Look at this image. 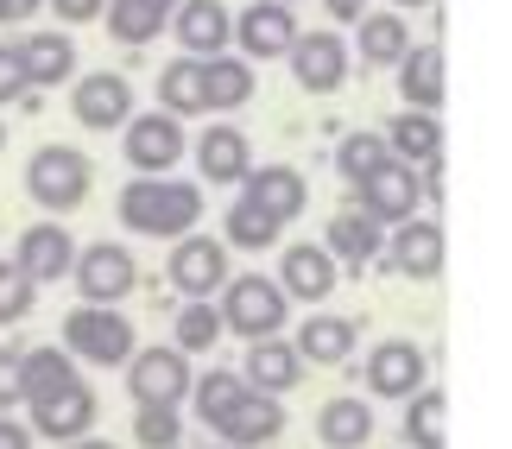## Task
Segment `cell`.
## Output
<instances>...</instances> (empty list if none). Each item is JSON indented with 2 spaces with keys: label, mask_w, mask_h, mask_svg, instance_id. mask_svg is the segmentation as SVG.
<instances>
[{
  "label": "cell",
  "mask_w": 512,
  "mask_h": 449,
  "mask_svg": "<svg viewBox=\"0 0 512 449\" xmlns=\"http://www.w3.org/2000/svg\"><path fill=\"white\" fill-rule=\"evenodd\" d=\"M380 140H386L392 159L411 165V171H437L443 165V121H437V114L405 108V114H392V127L380 133Z\"/></svg>",
  "instance_id": "cell-18"
},
{
  "label": "cell",
  "mask_w": 512,
  "mask_h": 449,
  "mask_svg": "<svg viewBox=\"0 0 512 449\" xmlns=\"http://www.w3.org/2000/svg\"><path fill=\"white\" fill-rule=\"evenodd\" d=\"M405 443L411 449H449V393L418 386L405 399Z\"/></svg>",
  "instance_id": "cell-31"
},
{
  "label": "cell",
  "mask_w": 512,
  "mask_h": 449,
  "mask_svg": "<svg viewBox=\"0 0 512 449\" xmlns=\"http://www.w3.org/2000/svg\"><path fill=\"white\" fill-rule=\"evenodd\" d=\"M317 437H323V449H361L367 437H373V405L367 399H329L323 412H317Z\"/></svg>",
  "instance_id": "cell-32"
},
{
  "label": "cell",
  "mask_w": 512,
  "mask_h": 449,
  "mask_svg": "<svg viewBox=\"0 0 512 449\" xmlns=\"http://www.w3.org/2000/svg\"><path fill=\"white\" fill-rule=\"evenodd\" d=\"M19 405V348H0V412Z\"/></svg>",
  "instance_id": "cell-42"
},
{
  "label": "cell",
  "mask_w": 512,
  "mask_h": 449,
  "mask_svg": "<svg viewBox=\"0 0 512 449\" xmlns=\"http://www.w3.org/2000/svg\"><path fill=\"white\" fill-rule=\"evenodd\" d=\"M32 298H38V285H32L13 260H0V323H19V317L32 310Z\"/></svg>",
  "instance_id": "cell-40"
},
{
  "label": "cell",
  "mask_w": 512,
  "mask_h": 449,
  "mask_svg": "<svg viewBox=\"0 0 512 449\" xmlns=\"http://www.w3.org/2000/svg\"><path fill=\"white\" fill-rule=\"evenodd\" d=\"M171 32H177V45H184V57H222L228 45V7L222 0H177V13H171Z\"/></svg>",
  "instance_id": "cell-21"
},
{
  "label": "cell",
  "mask_w": 512,
  "mask_h": 449,
  "mask_svg": "<svg viewBox=\"0 0 512 449\" xmlns=\"http://www.w3.org/2000/svg\"><path fill=\"white\" fill-rule=\"evenodd\" d=\"M285 57H291V76H298L304 95H336L348 83V45L336 32H298V45Z\"/></svg>",
  "instance_id": "cell-13"
},
{
  "label": "cell",
  "mask_w": 512,
  "mask_h": 449,
  "mask_svg": "<svg viewBox=\"0 0 512 449\" xmlns=\"http://www.w3.org/2000/svg\"><path fill=\"white\" fill-rule=\"evenodd\" d=\"M279 431H285V405L272 399V393H247L215 437H222V449H266Z\"/></svg>",
  "instance_id": "cell-23"
},
{
  "label": "cell",
  "mask_w": 512,
  "mask_h": 449,
  "mask_svg": "<svg viewBox=\"0 0 512 449\" xmlns=\"http://www.w3.org/2000/svg\"><path fill=\"white\" fill-rule=\"evenodd\" d=\"M26 412H32V424H26L32 437H45V443H76V437H89V424H95V412H102V399H95V386L70 380V386H57V393H45V399H26Z\"/></svg>",
  "instance_id": "cell-9"
},
{
  "label": "cell",
  "mask_w": 512,
  "mask_h": 449,
  "mask_svg": "<svg viewBox=\"0 0 512 449\" xmlns=\"http://www.w3.org/2000/svg\"><path fill=\"white\" fill-rule=\"evenodd\" d=\"M354 190H361V216L380 222V228L411 222V216H418V203H424V197H418V171L399 165V159H386L367 184H354Z\"/></svg>",
  "instance_id": "cell-11"
},
{
  "label": "cell",
  "mask_w": 512,
  "mask_h": 449,
  "mask_svg": "<svg viewBox=\"0 0 512 449\" xmlns=\"http://www.w3.org/2000/svg\"><path fill=\"white\" fill-rule=\"evenodd\" d=\"M228 247H247V253H260V247H279V222L266 216V209H253L247 197L228 209Z\"/></svg>",
  "instance_id": "cell-38"
},
{
  "label": "cell",
  "mask_w": 512,
  "mask_h": 449,
  "mask_svg": "<svg viewBox=\"0 0 512 449\" xmlns=\"http://www.w3.org/2000/svg\"><path fill=\"white\" fill-rule=\"evenodd\" d=\"M70 114L89 133H121L133 121V83L121 70H89L70 83Z\"/></svg>",
  "instance_id": "cell-7"
},
{
  "label": "cell",
  "mask_w": 512,
  "mask_h": 449,
  "mask_svg": "<svg viewBox=\"0 0 512 449\" xmlns=\"http://www.w3.org/2000/svg\"><path fill=\"white\" fill-rule=\"evenodd\" d=\"M247 393H253V386H247L241 374H228V367H215V374L190 380V405H196V418H203L209 431H222V424L234 418V405H241Z\"/></svg>",
  "instance_id": "cell-33"
},
{
  "label": "cell",
  "mask_w": 512,
  "mask_h": 449,
  "mask_svg": "<svg viewBox=\"0 0 512 449\" xmlns=\"http://www.w3.org/2000/svg\"><path fill=\"white\" fill-rule=\"evenodd\" d=\"M127 393L140 405H184L190 399V355H177V348H133L127 361Z\"/></svg>",
  "instance_id": "cell-10"
},
{
  "label": "cell",
  "mask_w": 512,
  "mask_h": 449,
  "mask_svg": "<svg viewBox=\"0 0 512 449\" xmlns=\"http://www.w3.org/2000/svg\"><path fill=\"white\" fill-rule=\"evenodd\" d=\"M386 266L399 272V279H437L443 272V228L424 222V216L399 222L392 241H386Z\"/></svg>",
  "instance_id": "cell-17"
},
{
  "label": "cell",
  "mask_w": 512,
  "mask_h": 449,
  "mask_svg": "<svg viewBox=\"0 0 512 449\" xmlns=\"http://www.w3.org/2000/svg\"><path fill=\"white\" fill-rule=\"evenodd\" d=\"M133 348H140V329H133L127 310L114 304H76L64 317V355L89 361V367H127Z\"/></svg>",
  "instance_id": "cell-2"
},
{
  "label": "cell",
  "mask_w": 512,
  "mask_h": 449,
  "mask_svg": "<svg viewBox=\"0 0 512 449\" xmlns=\"http://www.w3.org/2000/svg\"><path fill=\"white\" fill-rule=\"evenodd\" d=\"M361 342V329H354L348 317H310L304 329H298V361L304 367H336V361H348V348Z\"/></svg>",
  "instance_id": "cell-29"
},
{
  "label": "cell",
  "mask_w": 512,
  "mask_h": 449,
  "mask_svg": "<svg viewBox=\"0 0 512 449\" xmlns=\"http://www.w3.org/2000/svg\"><path fill=\"white\" fill-rule=\"evenodd\" d=\"M89 159L76 146H38L32 152V165H26V190H32V203L38 209H51V216H64V209H76L89 197Z\"/></svg>",
  "instance_id": "cell-4"
},
{
  "label": "cell",
  "mask_w": 512,
  "mask_h": 449,
  "mask_svg": "<svg viewBox=\"0 0 512 449\" xmlns=\"http://www.w3.org/2000/svg\"><path fill=\"white\" fill-rule=\"evenodd\" d=\"M76 291H83L89 304H114L133 298V285H140V266H133V253L121 241H95V247H76V266H70Z\"/></svg>",
  "instance_id": "cell-6"
},
{
  "label": "cell",
  "mask_w": 512,
  "mask_h": 449,
  "mask_svg": "<svg viewBox=\"0 0 512 449\" xmlns=\"http://www.w3.org/2000/svg\"><path fill=\"white\" fill-rule=\"evenodd\" d=\"M64 449H114V443H102V437H76V443H64Z\"/></svg>",
  "instance_id": "cell-47"
},
{
  "label": "cell",
  "mask_w": 512,
  "mask_h": 449,
  "mask_svg": "<svg viewBox=\"0 0 512 449\" xmlns=\"http://www.w3.org/2000/svg\"><path fill=\"white\" fill-rule=\"evenodd\" d=\"M171 13H177V0H108L102 19H108V32H114V45H152L165 26H171Z\"/></svg>",
  "instance_id": "cell-25"
},
{
  "label": "cell",
  "mask_w": 512,
  "mask_h": 449,
  "mask_svg": "<svg viewBox=\"0 0 512 449\" xmlns=\"http://www.w3.org/2000/svg\"><path fill=\"white\" fill-rule=\"evenodd\" d=\"M159 114L171 121H184V114H203V70H196V57H171L159 70Z\"/></svg>",
  "instance_id": "cell-35"
},
{
  "label": "cell",
  "mask_w": 512,
  "mask_h": 449,
  "mask_svg": "<svg viewBox=\"0 0 512 449\" xmlns=\"http://www.w3.org/2000/svg\"><path fill=\"white\" fill-rule=\"evenodd\" d=\"M108 0H51V13L64 19V26H83V19H102Z\"/></svg>",
  "instance_id": "cell-43"
},
{
  "label": "cell",
  "mask_w": 512,
  "mask_h": 449,
  "mask_svg": "<svg viewBox=\"0 0 512 449\" xmlns=\"http://www.w3.org/2000/svg\"><path fill=\"white\" fill-rule=\"evenodd\" d=\"M215 342H222V317H215V304L209 298H184L177 329H171V348L190 355V348H215Z\"/></svg>",
  "instance_id": "cell-36"
},
{
  "label": "cell",
  "mask_w": 512,
  "mask_h": 449,
  "mask_svg": "<svg viewBox=\"0 0 512 449\" xmlns=\"http://www.w3.org/2000/svg\"><path fill=\"white\" fill-rule=\"evenodd\" d=\"M323 7H329V19H348V26L367 19V0H323Z\"/></svg>",
  "instance_id": "cell-46"
},
{
  "label": "cell",
  "mask_w": 512,
  "mask_h": 449,
  "mask_svg": "<svg viewBox=\"0 0 512 449\" xmlns=\"http://www.w3.org/2000/svg\"><path fill=\"white\" fill-rule=\"evenodd\" d=\"M196 70H203V108H209V114L247 108L253 95H260V89H253V64H247V57H228V51H222V57H203Z\"/></svg>",
  "instance_id": "cell-26"
},
{
  "label": "cell",
  "mask_w": 512,
  "mask_h": 449,
  "mask_svg": "<svg viewBox=\"0 0 512 449\" xmlns=\"http://www.w3.org/2000/svg\"><path fill=\"white\" fill-rule=\"evenodd\" d=\"M70 380H76V361L64 348H26V355H19V405L45 399V393H57V386H70Z\"/></svg>",
  "instance_id": "cell-34"
},
{
  "label": "cell",
  "mask_w": 512,
  "mask_h": 449,
  "mask_svg": "<svg viewBox=\"0 0 512 449\" xmlns=\"http://www.w3.org/2000/svg\"><path fill=\"white\" fill-rule=\"evenodd\" d=\"M380 247H386V234H380V222H367L361 209H342V216L329 222V234H323V253L342 260L348 272H361L367 260H380Z\"/></svg>",
  "instance_id": "cell-27"
},
{
  "label": "cell",
  "mask_w": 512,
  "mask_h": 449,
  "mask_svg": "<svg viewBox=\"0 0 512 449\" xmlns=\"http://www.w3.org/2000/svg\"><path fill=\"white\" fill-rule=\"evenodd\" d=\"M45 0H0V26H19V19H32Z\"/></svg>",
  "instance_id": "cell-45"
},
{
  "label": "cell",
  "mask_w": 512,
  "mask_h": 449,
  "mask_svg": "<svg viewBox=\"0 0 512 449\" xmlns=\"http://www.w3.org/2000/svg\"><path fill=\"white\" fill-rule=\"evenodd\" d=\"M133 443L140 449H184V418L171 405H140L133 412Z\"/></svg>",
  "instance_id": "cell-39"
},
{
  "label": "cell",
  "mask_w": 512,
  "mask_h": 449,
  "mask_svg": "<svg viewBox=\"0 0 512 449\" xmlns=\"http://www.w3.org/2000/svg\"><path fill=\"white\" fill-rule=\"evenodd\" d=\"M196 171H203V184H241L253 171V146L241 127H209L203 140H196Z\"/></svg>",
  "instance_id": "cell-24"
},
{
  "label": "cell",
  "mask_w": 512,
  "mask_h": 449,
  "mask_svg": "<svg viewBox=\"0 0 512 449\" xmlns=\"http://www.w3.org/2000/svg\"><path fill=\"white\" fill-rule=\"evenodd\" d=\"M354 51H361V64L373 70H392L399 57L411 51V32H405V19L399 13H367L361 26H354Z\"/></svg>",
  "instance_id": "cell-30"
},
{
  "label": "cell",
  "mask_w": 512,
  "mask_h": 449,
  "mask_svg": "<svg viewBox=\"0 0 512 449\" xmlns=\"http://www.w3.org/2000/svg\"><path fill=\"white\" fill-rule=\"evenodd\" d=\"M0 152H7V127H0Z\"/></svg>",
  "instance_id": "cell-49"
},
{
  "label": "cell",
  "mask_w": 512,
  "mask_h": 449,
  "mask_svg": "<svg viewBox=\"0 0 512 449\" xmlns=\"http://www.w3.org/2000/svg\"><path fill=\"white\" fill-rule=\"evenodd\" d=\"M215 317H222L228 336L266 342V336H279V329H285L291 298L279 291V279H266V272H241V279L222 285V304H215Z\"/></svg>",
  "instance_id": "cell-3"
},
{
  "label": "cell",
  "mask_w": 512,
  "mask_h": 449,
  "mask_svg": "<svg viewBox=\"0 0 512 449\" xmlns=\"http://www.w3.org/2000/svg\"><path fill=\"white\" fill-rule=\"evenodd\" d=\"M228 38H241L247 64H266V57H285L298 45V19H291V7H279V0H253L241 19H228Z\"/></svg>",
  "instance_id": "cell-14"
},
{
  "label": "cell",
  "mask_w": 512,
  "mask_h": 449,
  "mask_svg": "<svg viewBox=\"0 0 512 449\" xmlns=\"http://www.w3.org/2000/svg\"><path fill=\"white\" fill-rule=\"evenodd\" d=\"M121 152H127V165L140 171V178H165V171L190 152L184 121H171V114H133L121 127Z\"/></svg>",
  "instance_id": "cell-8"
},
{
  "label": "cell",
  "mask_w": 512,
  "mask_h": 449,
  "mask_svg": "<svg viewBox=\"0 0 512 449\" xmlns=\"http://www.w3.org/2000/svg\"><path fill=\"white\" fill-rule=\"evenodd\" d=\"M424 374H430V355L418 342H405V336H386L367 355V393L373 399H411L424 386Z\"/></svg>",
  "instance_id": "cell-12"
},
{
  "label": "cell",
  "mask_w": 512,
  "mask_h": 449,
  "mask_svg": "<svg viewBox=\"0 0 512 449\" xmlns=\"http://www.w3.org/2000/svg\"><path fill=\"white\" fill-rule=\"evenodd\" d=\"M13 51H19V70H26V89L76 83V45H70V32H32V38H13Z\"/></svg>",
  "instance_id": "cell-19"
},
{
  "label": "cell",
  "mask_w": 512,
  "mask_h": 449,
  "mask_svg": "<svg viewBox=\"0 0 512 449\" xmlns=\"http://www.w3.org/2000/svg\"><path fill=\"white\" fill-rule=\"evenodd\" d=\"M0 449H32V431H26V424H13L7 412H0Z\"/></svg>",
  "instance_id": "cell-44"
},
{
  "label": "cell",
  "mask_w": 512,
  "mask_h": 449,
  "mask_svg": "<svg viewBox=\"0 0 512 449\" xmlns=\"http://www.w3.org/2000/svg\"><path fill=\"white\" fill-rule=\"evenodd\" d=\"M209 197H196V184L184 178H133L121 190V222L146 241H184L190 228H203Z\"/></svg>",
  "instance_id": "cell-1"
},
{
  "label": "cell",
  "mask_w": 512,
  "mask_h": 449,
  "mask_svg": "<svg viewBox=\"0 0 512 449\" xmlns=\"http://www.w3.org/2000/svg\"><path fill=\"white\" fill-rule=\"evenodd\" d=\"M165 279H171L177 298H215L228 285V241H209L203 228H190L184 241H171Z\"/></svg>",
  "instance_id": "cell-5"
},
{
  "label": "cell",
  "mask_w": 512,
  "mask_h": 449,
  "mask_svg": "<svg viewBox=\"0 0 512 449\" xmlns=\"http://www.w3.org/2000/svg\"><path fill=\"white\" fill-rule=\"evenodd\" d=\"M247 203L253 209H266L272 222H298L304 216V203H310V184H304V171H291V165H253L247 171Z\"/></svg>",
  "instance_id": "cell-16"
},
{
  "label": "cell",
  "mask_w": 512,
  "mask_h": 449,
  "mask_svg": "<svg viewBox=\"0 0 512 449\" xmlns=\"http://www.w3.org/2000/svg\"><path fill=\"white\" fill-rule=\"evenodd\" d=\"M26 70H19V51L13 45H0V102H26Z\"/></svg>",
  "instance_id": "cell-41"
},
{
  "label": "cell",
  "mask_w": 512,
  "mask_h": 449,
  "mask_svg": "<svg viewBox=\"0 0 512 449\" xmlns=\"http://www.w3.org/2000/svg\"><path fill=\"white\" fill-rule=\"evenodd\" d=\"M13 266L26 272L32 285H57V279H64V272L76 266V241H70V228H64V222H32L26 234H19Z\"/></svg>",
  "instance_id": "cell-15"
},
{
  "label": "cell",
  "mask_w": 512,
  "mask_h": 449,
  "mask_svg": "<svg viewBox=\"0 0 512 449\" xmlns=\"http://www.w3.org/2000/svg\"><path fill=\"white\" fill-rule=\"evenodd\" d=\"M399 95L418 114H437V102H443V51L437 45H411L399 57Z\"/></svg>",
  "instance_id": "cell-28"
},
{
  "label": "cell",
  "mask_w": 512,
  "mask_h": 449,
  "mask_svg": "<svg viewBox=\"0 0 512 449\" xmlns=\"http://www.w3.org/2000/svg\"><path fill=\"white\" fill-rule=\"evenodd\" d=\"M386 159H392V152H386L380 133H348V140L336 146V171H342V184H367Z\"/></svg>",
  "instance_id": "cell-37"
},
{
  "label": "cell",
  "mask_w": 512,
  "mask_h": 449,
  "mask_svg": "<svg viewBox=\"0 0 512 449\" xmlns=\"http://www.w3.org/2000/svg\"><path fill=\"white\" fill-rule=\"evenodd\" d=\"M253 393H291V386L304 380V361H298V348H291L285 336H266V342H247V374H241Z\"/></svg>",
  "instance_id": "cell-22"
},
{
  "label": "cell",
  "mask_w": 512,
  "mask_h": 449,
  "mask_svg": "<svg viewBox=\"0 0 512 449\" xmlns=\"http://www.w3.org/2000/svg\"><path fill=\"white\" fill-rule=\"evenodd\" d=\"M279 7H291V0H279Z\"/></svg>",
  "instance_id": "cell-50"
},
{
  "label": "cell",
  "mask_w": 512,
  "mask_h": 449,
  "mask_svg": "<svg viewBox=\"0 0 512 449\" xmlns=\"http://www.w3.org/2000/svg\"><path fill=\"white\" fill-rule=\"evenodd\" d=\"M279 291L285 298H304V304H323L329 291H336V260L310 241L279 247Z\"/></svg>",
  "instance_id": "cell-20"
},
{
  "label": "cell",
  "mask_w": 512,
  "mask_h": 449,
  "mask_svg": "<svg viewBox=\"0 0 512 449\" xmlns=\"http://www.w3.org/2000/svg\"><path fill=\"white\" fill-rule=\"evenodd\" d=\"M405 7H430V0H392V13H405Z\"/></svg>",
  "instance_id": "cell-48"
}]
</instances>
